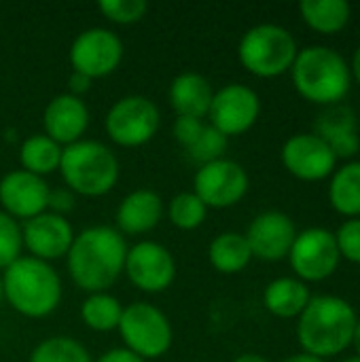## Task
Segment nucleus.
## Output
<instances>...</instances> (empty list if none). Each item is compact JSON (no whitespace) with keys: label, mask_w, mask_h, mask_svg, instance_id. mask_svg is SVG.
I'll return each mask as SVG.
<instances>
[{"label":"nucleus","mask_w":360,"mask_h":362,"mask_svg":"<svg viewBox=\"0 0 360 362\" xmlns=\"http://www.w3.org/2000/svg\"><path fill=\"white\" fill-rule=\"evenodd\" d=\"M299 13L310 30L333 36L348 28L352 6L346 0H303L299 4Z\"/></svg>","instance_id":"24"},{"label":"nucleus","mask_w":360,"mask_h":362,"mask_svg":"<svg viewBox=\"0 0 360 362\" xmlns=\"http://www.w3.org/2000/svg\"><path fill=\"white\" fill-rule=\"evenodd\" d=\"M208 261L223 276H236L244 272L252 261L246 235L238 231L219 233L208 246Z\"/></svg>","instance_id":"23"},{"label":"nucleus","mask_w":360,"mask_h":362,"mask_svg":"<svg viewBox=\"0 0 360 362\" xmlns=\"http://www.w3.org/2000/svg\"><path fill=\"white\" fill-rule=\"evenodd\" d=\"M291 78L295 91L310 104L337 106L352 87V74L346 57L327 45H310L299 49Z\"/></svg>","instance_id":"4"},{"label":"nucleus","mask_w":360,"mask_h":362,"mask_svg":"<svg viewBox=\"0 0 360 362\" xmlns=\"http://www.w3.org/2000/svg\"><path fill=\"white\" fill-rule=\"evenodd\" d=\"M161 125V112L157 104L146 95L119 98L106 112L104 129L106 136L123 148H138L149 144Z\"/></svg>","instance_id":"8"},{"label":"nucleus","mask_w":360,"mask_h":362,"mask_svg":"<svg viewBox=\"0 0 360 362\" xmlns=\"http://www.w3.org/2000/svg\"><path fill=\"white\" fill-rule=\"evenodd\" d=\"M233 362H269L265 356L261 354H255V352H246V354H240Z\"/></svg>","instance_id":"40"},{"label":"nucleus","mask_w":360,"mask_h":362,"mask_svg":"<svg viewBox=\"0 0 360 362\" xmlns=\"http://www.w3.org/2000/svg\"><path fill=\"white\" fill-rule=\"evenodd\" d=\"M117 331L123 339V348L142 361L166 356L174 341V331L168 316L149 301H134L123 305Z\"/></svg>","instance_id":"7"},{"label":"nucleus","mask_w":360,"mask_h":362,"mask_svg":"<svg viewBox=\"0 0 360 362\" xmlns=\"http://www.w3.org/2000/svg\"><path fill=\"white\" fill-rule=\"evenodd\" d=\"M291 269L301 282H323L331 278L342 261L335 233L325 227H310L297 233L291 252Z\"/></svg>","instance_id":"9"},{"label":"nucleus","mask_w":360,"mask_h":362,"mask_svg":"<svg viewBox=\"0 0 360 362\" xmlns=\"http://www.w3.org/2000/svg\"><path fill=\"white\" fill-rule=\"evenodd\" d=\"M2 301H4V297H2V278H0V305H2Z\"/></svg>","instance_id":"43"},{"label":"nucleus","mask_w":360,"mask_h":362,"mask_svg":"<svg viewBox=\"0 0 360 362\" xmlns=\"http://www.w3.org/2000/svg\"><path fill=\"white\" fill-rule=\"evenodd\" d=\"M98 11L117 25H132L146 17L149 2L146 0H100Z\"/></svg>","instance_id":"30"},{"label":"nucleus","mask_w":360,"mask_h":362,"mask_svg":"<svg viewBox=\"0 0 360 362\" xmlns=\"http://www.w3.org/2000/svg\"><path fill=\"white\" fill-rule=\"evenodd\" d=\"M204 127H206V123H204L202 119L176 117L174 127H172V134H174V140H176L185 151H189V148L197 142V138H199V134L204 132Z\"/></svg>","instance_id":"34"},{"label":"nucleus","mask_w":360,"mask_h":362,"mask_svg":"<svg viewBox=\"0 0 360 362\" xmlns=\"http://www.w3.org/2000/svg\"><path fill=\"white\" fill-rule=\"evenodd\" d=\"M316 136H320L337 159H352L360 153L359 121L352 108L329 106L316 121Z\"/></svg>","instance_id":"20"},{"label":"nucleus","mask_w":360,"mask_h":362,"mask_svg":"<svg viewBox=\"0 0 360 362\" xmlns=\"http://www.w3.org/2000/svg\"><path fill=\"white\" fill-rule=\"evenodd\" d=\"M227 144H229V138H225L212 125H206L204 132L199 134L197 142L187 153L191 155L193 161H197L199 165H204V163H212L216 159H223L225 157V151H227Z\"/></svg>","instance_id":"31"},{"label":"nucleus","mask_w":360,"mask_h":362,"mask_svg":"<svg viewBox=\"0 0 360 362\" xmlns=\"http://www.w3.org/2000/svg\"><path fill=\"white\" fill-rule=\"evenodd\" d=\"M21 225L0 210V272L21 257Z\"/></svg>","instance_id":"32"},{"label":"nucleus","mask_w":360,"mask_h":362,"mask_svg":"<svg viewBox=\"0 0 360 362\" xmlns=\"http://www.w3.org/2000/svg\"><path fill=\"white\" fill-rule=\"evenodd\" d=\"M76 206V195L66 189V187H59V189H51L49 191V202H47V212H53V214H59V216H66L68 212H72Z\"/></svg>","instance_id":"35"},{"label":"nucleus","mask_w":360,"mask_h":362,"mask_svg":"<svg viewBox=\"0 0 360 362\" xmlns=\"http://www.w3.org/2000/svg\"><path fill=\"white\" fill-rule=\"evenodd\" d=\"M93 362H146L140 356H136L134 352H129L127 348H112L108 352H104L102 356H98Z\"/></svg>","instance_id":"37"},{"label":"nucleus","mask_w":360,"mask_h":362,"mask_svg":"<svg viewBox=\"0 0 360 362\" xmlns=\"http://www.w3.org/2000/svg\"><path fill=\"white\" fill-rule=\"evenodd\" d=\"M68 57L74 72H81L91 81L104 78L121 66L123 40L110 28L93 25L76 34Z\"/></svg>","instance_id":"11"},{"label":"nucleus","mask_w":360,"mask_h":362,"mask_svg":"<svg viewBox=\"0 0 360 362\" xmlns=\"http://www.w3.org/2000/svg\"><path fill=\"white\" fill-rule=\"evenodd\" d=\"M62 151H64V146H59L57 142H53L45 134H32L19 146L21 170L45 178V176L59 170Z\"/></svg>","instance_id":"26"},{"label":"nucleus","mask_w":360,"mask_h":362,"mask_svg":"<svg viewBox=\"0 0 360 362\" xmlns=\"http://www.w3.org/2000/svg\"><path fill=\"white\" fill-rule=\"evenodd\" d=\"M123 274L138 291L159 295L176 280V259L163 244L142 240L127 248Z\"/></svg>","instance_id":"12"},{"label":"nucleus","mask_w":360,"mask_h":362,"mask_svg":"<svg viewBox=\"0 0 360 362\" xmlns=\"http://www.w3.org/2000/svg\"><path fill=\"white\" fill-rule=\"evenodd\" d=\"M297 320V341L301 350L327 361L331 356H339L352 346V333L359 316L346 299L318 295L310 299Z\"/></svg>","instance_id":"2"},{"label":"nucleus","mask_w":360,"mask_h":362,"mask_svg":"<svg viewBox=\"0 0 360 362\" xmlns=\"http://www.w3.org/2000/svg\"><path fill=\"white\" fill-rule=\"evenodd\" d=\"M49 191L45 178L25 170H11L0 178V210L17 223H25L47 212Z\"/></svg>","instance_id":"16"},{"label":"nucleus","mask_w":360,"mask_h":362,"mask_svg":"<svg viewBox=\"0 0 360 362\" xmlns=\"http://www.w3.org/2000/svg\"><path fill=\"white\" fill-rule=\"evenodd\" d=\"M352 348H354L356 356L360 358V318L356 320V327H354V333H352Z\"/></svg>","instance_id":"41"},{"label":"nucleus","mask_w":360,"mask_h":362,"mask_svg":"<svg viewBox=\"0 0 360 362\" xmlns=\"http://www.w3.org/2000/svg\"><path fill=\"white\" fill-rule=\"evenodd\" d=\"M91 78L89 76H85V74H81V72H70V76H68V91L66 93H70V95H76V98H83V93H87L89 89H91Z\"/></svg>","instance_id":"36"},{"label":"nucleus","mask_w":360,"mask_h":362,"mask_svg":"<svg viewBox=\"0 0 360 362\" xmlns=\"http://www.w3.org/2000/svg\"><path fill=\"white\" fill-rule=\"evenodd\" d=\"M212 95L214 89L210 81L193 70L176 74L168 89V102L176 112V117H193V119L208 117Z\"/></svg>","instance_id":"21"},{"label":"nucleus","mask_w":360,"mask_h":362,"mask_svg":"<svg viewBox=\"0 0 360 362\" xmlns=\"http://www.w3.org/2000/svg\"><path fill=\"white\" fill-rule=\"evenodd\" d=\"M280 362H327V361H323V358H316V356H310V354L301 352V354H293V356H286L284 361H280Z\"/></svg>","instance_id":"39"},{"label":"nucleus","mask_w":360,"mask_h":362,"mask_svg":"<svg viewBox=\"0 0 360 362\" xmlns=\"http://www.w3.org/2000/svg\"><path fill=\"white\" fill-rule=\"evenodd\" d=\"M244 235L250 246L252 259L278 263L289 257L291 246L297 238V227L289 214L280 210H265L250 221Z\"/></svg>","instance_id":"15"},{"label":"nucleus","mask_w":360,"mask_h":362,"mask_svg":"<svg viewBox=\"0 0 360 362\" xmlns=\"http://www.w3.org/2000/svg\"><path fill=\"white\" fill-rule=\"evenodd\" d=\"M329 204L346 218H360V161H346L333 172L329 182Z\"/></svg>","instance_id":"25"},{"label":"nucleus","mask_w":360,"mask_h":362,"mask_svg":"<svg viewBox=\"0 0 360 362\" xmlns=\"http://www.w3.org/2000/svg\"><path fill=\"white\" fill-rule=\"evenodd\" d=\"M350 66V74H352V81L360 85V45L356 47L354 55H352V62L348 64Z\"/></svg>","instance_id":"38"},{"label":"nucleus","mask_w":360,"mask_h":362,"mask_svg":"<svg viewBox=\"0 0 360 362\" xmlns=\"http://www.w3.org/2000/svg\"><path fill=\"white\" fill-rule=\"evenodd\" d=\"M261 115L259 93L242 83H229L214 91L208 110L210 125L225 138L242 136L255 127Z\"/></svg>","instance_id":"13"},{"label":"nucleus","mask_w":360,"mask_h":362,"mask_svg":"<svg viewBox=\"0 0 360 362\" xmlns=\"http://www.w3.org/2000/svg\"><path fill=\"white\" fill-rule=\"evenodd\" d=\"M127 248L125 238L115 227L93 225L83 229L74 235L66 255L72 284L87 295L108 293L123 274Z\"/></svg>","instance_id":"1"},{"label":"nucleus","mask_w":360,"mask_h":362,"mask_svg":"<svg viewBox=\"0 0 360 362\" xmlns=\"http://www.w3.org/2000/svg\"><path fill=\"white\" fill-rule=\"evenodd\" d=\"M64 187L81 197L108 195L121 176V163L112 148L98 140H79L64 146L59 170Z\"/></svg>","instance_id":"5"},{"label":"nucleus","mask_w":360,"mask_h":362,"mask_svg":"<svg viewBox=\"0 0 360 362\" xmlns=\"http://www.w3.org/2000/svg\"><path fill=\"white\" fill-rule=\"evenodd\" d=\"M342 362H360L359 356H350V358H344Z\"/></svg>","instance_id":"42"},{"label":"nucleus","mask_w":360,"mask_h":362,"mask_svg":"<svg viewBox=\"0 0 360 362\" xmlns=\"http://www.w3.org/2000/svg\"><path fill=\"white\" fill-rule=\"evenodd\" d=\"M163 212L166 204L159 193L153 189H136L121 199L115 212V229L121 235H144L161 223Z\"/></svg>","instance_id":"19"},{"label":"nucleus","mask_w":360,"mask_h":362,"mask_svg":"<svg viewBox=\"0 0 360 362\" xmlns=\"http://www.w3.org/2000/svg\"><path fill=\"white\" fill-rule=\"evenodd\" d=\"M74 229L66 216L42 212L21 223V242L30 257L51 263L64 259L74 242Z\"/></svg>","instance_id":"17"},{"label":"nucleus","mask_w":360,"mask_h":362,"mask_svg":"<svg viewBox=\"0 0 360 362\" xmlns=\"http://www.w3.org/2000/svg\"><path fill=\"white\" fill-rule=\"evenodd\" d=\"M81 322L93 333L117 331L123 314L121 301L110 293H91L81 303Z\"/></svg>","instance_id":"27"},{"label":"nucleus","mask_w":360,"mask_h":362,"mask_svg":"<svg viewBox=\"0 0 360 362\" xmlns=\"http://www.w3.org/2000/svg\"><path fill=\"white\" fill-rule=\"evenodd\" d=\"M342 259L360 265V218H348L335 231Z\"/></svg>","instance_id":"33"},{"label":"nucleus","mask_w":360,"mask_h":362,"mask_svg":"<svg viewBox=\"0 0 360 362\" xmlns=\"http://www.w3.org/2000/svg\"><path fill=\"white\" fill-rule=\"evenodd\" d=\"M312 295L306 282L291 278V276H282L272 280L265 291H263V305L265 310L282 320H293L299 318L301 312L308 308Z\"/></svg>","instance_id":"22"},{"label":"nucleus","mask_w":360,"mask_h":362,"mask_svg":"<svg viewBox=\"0 0 360 362\" xmlns=\"http://www.w3.org/2000/svg\"><path fill=\"white\" fill-rule=\"evenodd\" d=\"M284 170L303 182H320L337 170V157L314 132L291 136L280 151Z\"/></svg>","instance_id":"14"},{"label":"nucleus","mask_w":360,"mask_h":362,"mask_svg":"<svg viewBox=\"0 0 360 362\" xmlns=\"http://www.w3.org/2000/svg\"><path fill=\"white\" fill-rule=\"evenodd\" d=\"M250 189L248 172L242 163L223 157L199 165L193 176V193L210 210H227L238 206Z\"/></svg>","instance_id":"10"},{"label":"nucleus","mask_w":360,"mask_h":362,"mask_svg":"<svg viewBox=\"0 0 360 362\" xmlns=\"http://www.w3.org/2000/svg\"><path fill=\"white\" fill-rule=\"evenodd\" d=\"M168 218L180 231H195L204 225L208 216V208L193 191L176 193L168 204Z\"/></svg>","instance_id":"29"},{"label":"nucleus","mask_w":360,"mask_h":362,"mask_svg":"<svg viewBox=\"0 0 360 362\" xmlns=\"http://www.w3.org/2000/svg\"><path fill=\"white\" fill-rule=\"evenodd\" d=\"M45 136L57 142L59 146H70L83 140L89 127V108L83 98L59 93L49 100L42 112Z\"/></svg>","instance_id":"18"},{"label":"nucleus","mask_w":360,"mask_h":362,"mask_svg":"<svg viewBox=\"0 0 360 362\" xmlns=\"http://www.w3.org/2000/svg\"><path fill=\"white\" fill-rule=\"evenodd\" d=\"M28 362H93V358L79 339L55 335L36 344Z\"/></svg>","instance_id":"28"},{"label":"nucleus","mask_w":360,"mask_h":362,"mask_svg":"<svg viewBox=\"0 0 360 362\" xmlns=\"http://www.w3.org/2000/svg\"><path fill=\"white\" fill-rule=\"evenodd\" d=\"M299 53L295 36L278 23H257L244 32L238 59L257 78H276L291 72Z\"/></svg>","instance_id":"6"},{"label":"nucleus","mask_w":360,"mask_h":362,"mask_svg":"<svg viewBox=\"0 0 360 362\" xmlns=\"http://www.w3.org/2000/svg\"><path fill=\"white\" fill-rule=\"evenodd\" d=\"M0 278L4 301L23 318H47L62 303V278L51 263L21 255L6 269H2Z\"/></svg>","instance_id":"3"}]
</instances>
